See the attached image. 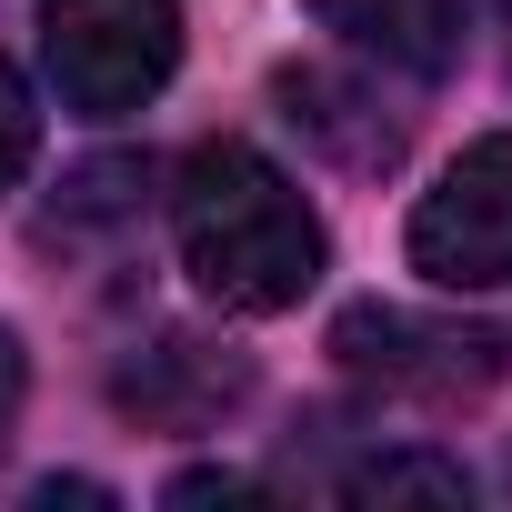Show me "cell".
<instances>
[{
    "instance_id": "5b68a950",
    "label": "cell",
    "mask_w": 512,
    "mask_h": 512,
    "mask_svg": "<svg viewBox=\"0 0 512 512\" xmlns=\"http://www.w3.org/2000/svg\"><path fill=\"white\" fill-rule=\"evenodd\" d=\"M312 21L342 31L362 61H392L412 81H442L462 61V0H312Z\"/></svg>"
},
{
    "instance_id": "277c9868",
    "label": "cell",
    "mask_w": 512,
    "mask_h": 512,
    "mask_svg": "<svg viewBox=\"0 0 512 512\" xmlns=\"http://www.w3.org/2000/svg\"><path fill=\"white\" fill-rule=\"evenodd\" d=\"M332 362H342L352 382L392 392V402H472V392L502 382V342H492V332L422 322V312H402V302H362V312H342Z\"/></svg>"
},
{
    "instance_id": "52a82bcc",
    "label": "cell",
    "mask_w": 512,
    "mask_h": 512,
    "mask_svg": "<svg viewBox=\"0 0 512 512\" xmlns=\"http://www.w3.org/2000/svg\"><path fill=\"white\" fill-rule=\"evenodd\" d=\"M31 151H41V111H31V81L0 61V191H11L21 171H31Z\"/></svg>"
},
{
    "instance_id": "6da1fadb",
    "label": "cell",
    "mask_w": 512,
    "mask_h": 512,
    "mask_svg": "<svg viewBox=\"0 0 512 512\" xmlns=\"http://www.w3.org/2000/svg\"><path fill=\"white\" fill-rule=\"evenodd\" d=\"M171 231H181V272L221 312H292L322 282V221H312V201L292 191L282 161H262L251 141H201L181 161Z\"/></svg>"
},
{
    "instance_id": "3957f363",
    "label": "cell",
    "mask_w": 512,
    "mask_h": 512,
    "mask_svg": "<svg viewBox=\"0 0 512 512\" xmlns=\"http://www.w3.org/2000/svg\"><path fill=\"white\" fill-rule=\"evenodd\" d=\"M412 272L442 292H492L512 282V131H482L462 161L412 211Z\"/></svg>"
},
{
    "instance_id": "9c48e42d",
    "label": "cell",
    "mask_w": 512,
    "mask_h": 512,
    "mask_svg": "<svg viewBox=\"0 0 512 512\" xmlns=\"http://www.w3.org/2000/svg\"><path fill=\"white\" fill-rule=\"evenodd\" d=\"M502 21H512V0H502Z\"/></svg>"
},
{
    "instance_id": "7a4b0ae2",
    "label": "cell",
    "mask_w": 512,
    "mask_h": 512,
    "mask_svg": "<svg viewBox=\"0 0 512 512\" xmlns=\"http://www.w3.org/2000/svg\"><path fill=\"white\" fill-rule=\"evenodd\" d=\"M41 61L81 121H121L181 71V0H51Z\"/></svg>"
},
{
    "instance_id": "ba28073f",
    "label": "cell",
    "mask_w": 512,
    "mask_h": 512,
    "mask_svg": "<svg viewBox=\"0 0 512 512\" xmlns=\"http://www.w3.org/2000/svg\"><path fill=\"white\" fill-rule=\"evenodd\" d=\"M21 392H31V362H21V332H0V442L21 422Z\"/></svg>"
},
{
    "instance_id": "8992f818",
    "label": "cell",
    "mask_w": 512,
    "mask_h": 512,
    "mask_svg": "<svg viewBox=\"0 0 512 512\" xmlns=\"http://www.w3.org/2000/svg\"><path fill=\"white\" fill-rule=\"evenodd\" d=\"M352 492L362 502H462V472L442 452H382V462L352 472Z\"/></svg>"
}]
</instances>
